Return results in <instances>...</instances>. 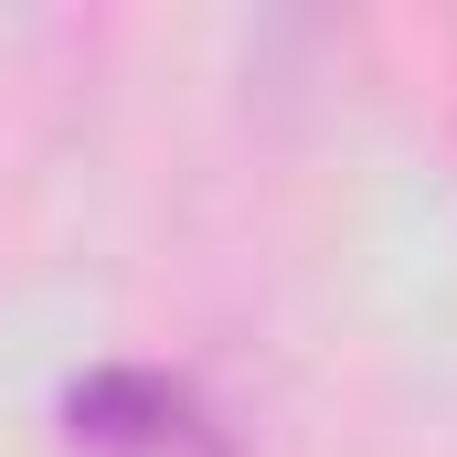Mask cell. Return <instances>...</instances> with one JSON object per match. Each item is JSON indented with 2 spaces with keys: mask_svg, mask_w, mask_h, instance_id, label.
Listing matches in <instances>:
<instances>
[{
  "mask_svg": "<svg viewBox=\"0 0 457 457\" xmlns=\"http://www.w3.org/2000/svg\"><path fill=\"white\" fill-rule=\"evenodd\" d=\"M64 447L75 457H245L234 426L192 372L160 361H96L64 383Z\"/></svg>",
  "mask_w": 457,
  "mask_h": 457,
  "instance_id": "1",
  "label": "cell"
}]
</instances>
